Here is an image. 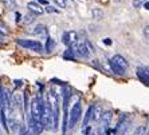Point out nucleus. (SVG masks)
Listing matches in <instances>:
<instances>
[{
    "label": "nucleus",
    "mask_w": 149,
    "mask_h": 135,
    "mask_svg": "<svg viewBox=\"0 0 149 135\" xmlns=\"http://www.w3.org/2000/svg\"><path fill=\"white\" fill-rule=\"evenodd\" d=\"M63 43L66 45H69L71 50H75L77 47V32L75 31H70L63 34Z\"/></svg>",
    "instance_id": "obj_5"
},
{
    "label": "nucleus",
    "mask_w": 149,
    "mask_h": 135,
    "mask_svg": "<svg viewBox=\"0 0 149 135\" xmlns=\"http://www.w3.org/2000/svg\"><path fill=\"white\" fill-rule=\"evenodd\" d=\"M144 8H145V10H148V11H149V1H146V3L144 4Z\"/></svg>",
    "instance_id": "obj_29"
},
{
    "label": "nucleus",
    "mask_w": 149,
    "mask_h": 135,
    "mask_svg": "<svg viewBox=\"0 0 149 135\" xmlns=\"http://www.w3.org/2000/svg\"><path fill=\"white\" fill-rule=\"evenodd\" d=\"M89 135H98V134H97V131H91Z\"/></svg>",
    "instance_id": "obj_30"
},
{
    "label": "nucleus",
    "mask_w": 149,
    "mask_h": 135,
    "mask_svg": "<svg viewBox=\"0 0 149 135\" xmlns=\"http://www.w3.org/2000/svg\"><path fill=\"white\" fill-rule=\"evenodd\" d=\"M27 8H28V11L34 15H42L45 12V10L39 6V3H35V1H30V3L27 4Z\"/></svg>",
    "instance_id": "obj_8"
},
{
    "label": "nucleus",
    "mask_w": 149,
    "mask_h": 135,
    "mask_svg": "<svg viewBox=\"0 0 149 135\" xmlns=\"http://www.w3.org/2000/svg\"><path fill=\"white\" fill-rule=\"evenodd\" d=\"M54 3H55L58 7H61V8H66V6H67L66 0H54Z\"/></svg>",
    "instance_id": "obj_20"
},
{
    "label": "nucleus",
    "mask_w": 149,
    "mask_h": 135,
    "mask_svg": "<svg viewBox=\"0 0 149 135\" xmlns=\"http://www.w3.org/2000/svg\"><path fill=\"white\" fill-rule=\"evenodd\" d=\"M144 35H145L146 38H149V25H146V27L144 28Z\"/></svg>",
    "instance_id": "obj_24"
},
{
    "label": "nucleus",
    "mask_w": 149,
    "mask_h": 135,
    "mask_svg": "<svg viewBox=\"0 0 149 135\" xmlns=\"http://www.w3.org/2000/svg\"><path fill=\"white\" fill-rule=\"evenodd\" d=\"M81 115H82V107H81V102H75L74 106L71 107V111H70V115H69V128L75 127V125L78 123V121L81 119Z\"/></svg>",
    "instance_id": "obj_1"
},
{
    "label": "nucleus",
    "mask_w": 149,
    "mask_h": 135,
    "mask_svg": "<svg viewBox=\"0 0 149 135\" xmlns=\"http://www.w3.org/2000/svg\"><path fill=\"white\" fill-rule=\"evenodd\" d=\"M113 1H116V3H121V0H113Z\"/></svg>",
    "instance_id": "obj_31"
},
{
    "label": "nucleus",
    "mask_w": 149,
    "mask_h": 135,
    "mask_svg": "<svg viewBox=\"0 0 149 135\" xmlns=\"http://www.w3.org/2000/svg\"><path fill=\"white\" fill-rule=\"evenodd\" d=\"M4 4V7L7 10H14L16 7V0H1Z\"/></svg>",
    "instance_id": "obj_14"
},
{
    "label": "nucleus",
    "mask_w": 149,
    "mask_h": 135,
    "mask_svg": "<svg viewBox=\"0 0 149 135\" xmlns=\"http://www.w3.org/2000/svg\"><path fill=\"white\" fill-rule=\"evenodd\" d=\"M1 43H3V38H1V36H0V44H1Z\"/></svg>",
    "instance_id": "obj_32"
},
{
    "label": "nucleus",
    "mask_w": 149,
    "mask_h": 135,
    "mask_svg": "<svg viewBox=\"0 0 149 135\" xmlns=\"http://www.w3.org/2000/svg\"><path fill=\"white\" fill-rule=\"evenodd\" d=\"M104 43H105L106 45H110V44H111V39H109V38L104 39Z\"/></svg>",
    "instance_id": "obj_26"
},
{
    "label": "nucleus",
    "mask_w": 149,
    "mask_h": 135,
    "mask_svg": "<svg viewBox=\"0 0 149 135\" xmlns=\"http://www.w3.org/2000/svg\"><path fill=\"white\" fill-rule=\"evenodd\" d=\"M111 60L114 63H117L118 66L121 67V68H124V70H126L128 68V62H126V59H125L124 56H121V55H114L113 58H111Z\"/></svg>",
    "instance_id": "obj_10"
},
{
    "label": "nucleus",
    "mask_w": 149,
    "mask_h": 135,
    "mask_svg": "<svg viewBox=\"0 0 149 135\" xmlns=\"http://www.w3.org/2000/svg\"><path fill=\"white\" fill-rule=\"evenodd\" d=\"M19 135H31V134H30V131L26 127H22L20 131H19Z\"/></svg>",
    "instance_id": "obj_23"
},
{
    "label": "nucleus",
    "mask_w": 149,
    "mask_h": 135,
    "mask_svg": "<svg viewBox=\"0 0 149 135\" xmlns=\"http://www.w3.org/2000/svg\"><path fill=\"white\" fill-rule=\"evenodd\" d=\"M113 119V112L111 111H105L102 114V118H101V134H106L109 135V126H110V122Z\"/></svg>",
    "instance_id": "obj_3"
},
{
    "label": "nucleus",
    "mask_w": 149,
    "mask_h": 135,
    "mask_svg": "<svg viewBox=\"0 0 149 135\" xmlns=\"http://www.w3.org/2000/svg\"><path fill=\"white\" fill-rule=\"evenodd\" d=\"M146 134V127L145 126H139V127L134 130L133 135H145Z\"/></svg>",
    "instance_id": "obj_17"
},
{
    "label": "nucleus",
    "mask_w": 149,
    "mask_h": 135,
    "mask_svg": "<svg viewBox=\"0 0 149 135\" xmlns=\"http://www.w3.org/2000/svg\"><path fill=\"white\" fill-rule=\"evenodd\" d=\"M34 20H35V19H34V16H32V15H27V16L24 17V23H26V24H31Z\"/></svg>",
    "instance_id": "obj_21"
},
{
    "label": "nucleus",
    "mask_w": 149,
    "mask_h": 135,
    "mask_svg": "<svg viewBox=\"0 0 149 135\" xmlns=\"http://www.w3.org/2000/svg\"><path fill=\"white\" fill-rule=\"evenodd\" d=\"M14 83H15V86H16V87H20V86H22V80L15 79V80H14Z\"/></svg>",
    "instance_id": "obj_27"
},
{
    "label": "nucleus",
    "mask_w": 149,
    "mask_h": 135,
    "mask_svg": "<svg viewBox=\"0 0 149 135\" xmlns=\"http://www.w3.org/2000/svg\"><path fill=\"white\" fill-rule=\"evenodd\" d=\"M46 52H52L54 51V48H55V40L52 38H47V42H46Z\"/></svg>",
    "instance_id": "obj_12"
},
{
    "label": "nucleus",
    "mask_w": 149,
    "mask_h": 135,
    "mask_svg": "<svg viewBox=\"0 0 149 135\" xmlns=\"http://www.w3.org/2000/svg\"><path fill=\"white\" fill-rule=\"evenodd\" d=\"M137 76L140 78L142 83L149 84V70L145 67H139L137 68Z\"/></svg>",
    "instance_id": "obj_7"
},
{
    "label": "nucleus",
    "mask_w": 149,
    "mask_h": 135,
    "mask_svg": "<svg viewBox=\"0 0 149 135\" xmlns=\"http://www.w3.org/2000/svg\"><path fill=\"white\" fill-rule=\"evenodd\" d=\"M145 3H146V0H133L132 6H133L134 8H140L141 6H144Z\"/></svg>",
    "instance_id": "obj_19"
},
{
    "label": "nucleus",
    "mask_w": 149,
    "mask_h": 135,
    "mask_svg": "<svg viewBox=\"0 0 149 135\" xmlns=\"http://www.w3.org/2000/svg\"><path fill=\"white\" fill-rule=\"evenodd\" d=\"M102 114H104V111H102L101 106H98V104L93 106V114H91V121H93V122L101 121V118H102Z\"/></svg>",
    "instance_id": "obj_9"
},
{
    "label": "nucleus",
    "mask_w": 149,
    "mask_h": 135,
    "mask_svg": "<svg viewBox=\"0 0 149 135\" xmlns=\"http://www.w3.org/2000/svg\"><path fill=\"white\" fill-rule=\"evenodd\" d=\"M15 17H16V19H15V20H16V23H19V21H20V17H22V15L19 14V12H16V14H15Z\"/></svg>",
    "instance_id": "obj_25"
},
{
    "label": "nucleus",
    "mask_w": 149,
    "mask_h": 135,
    "mask_svg": "<svg viewBox=\"0 0 149 135\" xmlns=\"http://www.w3.org/2000/svg\"><path fill=\"white\" fill-rule=\"evenodd\" d=\"M109 66H110L111 71H113V72H114L116 75H120V76H121V75H124V74H125V70H124V68H121V67L118 66L117 63H114L111 59L109 60Z\"/></svg>",
    "instance_id": "obj_11"
},
{
    "label": "nucleus",
    "mask_w": 149,
    "mask_h": 135,
    "mask_svg": "<svg viewBox=\"0 0 149 135\" xmlns=\"http://www.w3.org/2000/svg\"><path fill=\"white\" fill-rule=\"evenodd\" d=\"M16 43L23 48L31 50L34 52H39L40 54L43 51V44L39 40H28V39H17Z\"/></svg>",
    "instance_id": "obj_2"
},
{
    "label": "nucleus",
    "mask_w": 149,
    "mask_h": 135,
    "mask_svg": "<svg viewBox=\"0 0 149 135\" xmlns=\"http://www.w3.org/2000/svg\"><path fill=\"white\" fill-rule=\"evenodd\" d=\"M129 125H130V121L128 119V116L122 115L117 123V127L114 128L116 135H125V132L128 131V128H129Z\"/></svg>",
    "instance_id": "obj_4"
},
{
    "label": "nucleus",
    "mask_w": 149,
    "mask_h": 135,
    "mask_svg": "<svg viewBox=\"0 0 149 135\" xmlns=\"http://www.w3.org/2000/svg\"><path fill=\"white\" fill-rule=\"evenodd\" d=\"M63 58L65 59H69V60H75V56H74V51L71 48L66 50L65 51V54H63Z\"/></svg>",
    "instance_id": "obj_16"
},
{
    "label": "nucleus",
    "mask_w": 149,
    "mask_h": 135,
    "mask_svg": "<svg viewBox=\"0 0 149 135\" xmlns=\"http://www.w3.org/2000/svg\"><path fill=\"white\" fill-rule=\"evenodd\" d=\"M35 35H39V36H43V35H47V28H46V25L43 24H39L35 27V31H34Z\"/></svg>",
    "instance_id": "obj_13"
},
{
    "label": "nucleus",
    "mask_w": 149,
    "mask_h": 135,
    "mask_svg": "<svg viewBox=\"0 0 149 135\" xmlns=\"http://www.w3.org/2000/svg\"><path fill=\"white\" fill-rule=\"evenodd\" d=\"M75 52L81 58H89L90 56V50L86 45V43H78L75 47Z\"/></svg>",
    "instance_id": "obj_6"
},
{
    "label": "nucleus",
    "mask_w": 149,
    "mask_h": 135,
    "mask_svg": "<svg viewBox=\"0 0 149 135\" xmlns=\"http://www.w3.org/2000/svg\"><path fill=\"white\" fill-rule=\"evenodd\" d=\"M91 15H93L94 19H102L104 17V12L100 10V8H93V11H91Z\"/></svg>",
    "instance_id": "obj_15"
},
{
    "label": "nucleus",
    "mask_w": 149,
    "mask_h": 135,
    "mask_svg": "<svg viewBox=\"0 0 149 135\" xmlns=\"http://www.w3.org/2000/svg\"><path fill=\"white\" fill-rule=\"evenodd\" d=\"M38 3H39V4H45L46 7L49 6V3H47V0H38Z\"/></svg>",
    "instance_id": "obj_28"
},
{
    "label": "nucleus",
    "mask_w": 149,
    "mask_h": 135,
    "mask_svg": "<svg viewBox=\"0 0 149 135\" xmlns=\"http://www.w3.org/2000/svg\"><path fill=\"white\" fill-rule=\"evenodd\" d=\"M45 12H49V14H54V12H56V10L52 6H47L46 7V10H45Z\"/></svg>",
    "instance_id": "obj_22"
},
{
    "label": "nucleus",
    "mask_w": 149,
    "mask_h": 135,
    "mask_svg": "<svg viewBox=\"0 0 149 135\" xmlns=\"http://www.w3.org/2000/svg\"><path fill=\"white\" fill-rule=\"evenodd\" d=\"M0 35H8V27H7V24L4 23V21H1L0 20Z\"/></svg>",
    "instance_id": "obj_18"
}]
</instances>
